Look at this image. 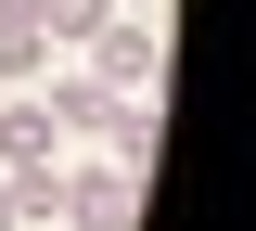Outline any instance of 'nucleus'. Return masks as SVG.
<instances>
[{"label":"nucleus","instance_id":"7","mask_svg":"<svg viewBox=\"0 0 256 231\" xmlns=\"http://www.w3.org/2000/svg\"><path fill=\"white\" fill-rule=\"evenodd\" d=\"M102 13H116V0H38V26H52V52H90V39H102Z\"/></svg>","mask_w":256,"mask_h":231},{"label":"nucleus","instance_id":"6","mask_svg":"<svg viewBox=\"0 0 256 231\" xmlns=\"http://www.w3.org/2000/svg\"><path fill=\"white\" fill-rule=\"evenodd\" d=\"M38 65H52V26H38V13H0V90L38 77Z\"/></svg>","mask_w":256,"mask_h":231},{"label":"nucleus","instance_id":"4","mask_svg":"<svg viewBox=\"0 0 256 231\" xmlns=\"http://www.w3.org/2000/svg\"><path fill=\"white\" fill-rule=\"evenodd\" d=\"M90 154H116V167H154V103H102V129H90Z\"/></svg>","mask_w":256,"mask_h":231},{"label":"nucleus","instance_id":"5","mask_svg":"<svg viewBox=\"0 0 256 231\" xmlns=\"http://www.w3.org/2000/svg\"><path fill=\"white\" fill-rule=\"evenodd\" d=\"M102 103H116V90H102L90 65H64V90H52V129H64V141H90V129H102Z\"/></svg>","mask_w":256,"mask_h":231},{"label":"nucleus","instance_id":"1","mask_svg":"<svg viewBox=\"0 0 256 231\" xmlns=\"http://www.w3.org/2000/svg\"><path fill=\"white\" fill-rule=\"evenodd\" d=\"M52 218H64V231H128V218H141V167L64 154V167H52Z\"/></svg>","mask_w":256,"mask_h":231},{"label":"nucleus","instance_id":"3","mask_svg":"<svg viewBox=\"0 0 256 231\" xmlns=\"http://www.w3.org/2000/svg\"><path fill=\"white\" fill-rule=\"evenodd\" d=\"M0 167H26V180H52V167H64V129H52V103L0 90Z\"/></svg>","mask_w":256,"mask_h":231},{"label":"nucleus","instance_id":"2","mask_svg":"<svg viewBox=\"0 0 256 231\" xmlns=\"http://www.w3.org/2000/svg\"><path fill=\"white\" fill-rule=\"evenodd\" d=\"M77 65H90L102 90H128V103H154V77H166V26L141 13V0H116V13H102V39L77 52Z\"/></svg>","mask_w":256,"mask_h":231}]
</instances>
